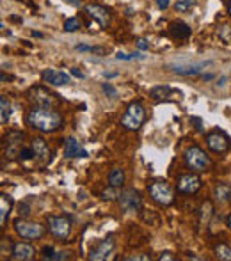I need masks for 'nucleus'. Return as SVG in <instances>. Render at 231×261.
<instances>
[{"instance_id":"1","label":"nucleus","mask_w":231,"mask_h":261,"mask_svg":"<svg viewBox=\"0 0 231 261\" xmlns=\"http://www.w3.org/2000/svg\"><path fill=\"white\" fill-rule=\"evenodd\" d=\"M27 123L41 133H52L61 128L62 117L59 112L48 107H34L27 115Z\"/></svg>"},{"instance_id":"2","label":"nucleus","mask_w":231,"mask_h":261,"mask_svg":"<svg viewBox=\"0 0 231 261\" xmlns=\"http://www.w3.org/2000/svg\"><path fill=\"white\" fill-rule=\"evenodd\" d=\"M146 121V109L141 102H132L126 111H124L123 117H121V126L128 132H137Z\"/></svg>"},{"instance_id":"3","label":"nucleus","mask_w":231,"mask_h":261,"mask_svg":"<svg viewBox=\"0 0 231 261\" xmlns=\"http://www.w3.org/2000/svg\"><path fill=\"white\" fill-rule=\"evenodd\" d=\"M185 164L187 167L194 171V173H203V171H208L212 167V160L210 156L206 155V151L201 149L199 146H191L189 149L185 151Z\"/></svg>"},{"instance_id":"4","label":"nucleus","mask_w":231,"mask_h":261,"mask_svg":"<svg viewBox=\"0 0 231 261\" xmlns=\"http://www.w3.org/2000/svg\"><path fill=\"white\" fill-rule=\"evenodd\" d=\"M148 192H150L151 199L155 201L160 206H169L174 201V190L173 186L169 185L165 180H155L148 185Z\"/></svg>"},{"instance_id":"5","label":"nucleus","mask_w":231,"mask_h":261,"mask_svg":"<svg viewBox=\"0 0 231 261\" xmlns=\"http://www.w3.org/2000/svg\"><path fill=\"white\" fill-rule=\"evenodd\" d=\"M14 231H16L18 236H22L23 240H38V238H43L44 226H41L39 222L16 219V221H14Z\"/></svg>"},{"instance_id":"6","label":"nucleus","mask_w":231,"mask_h":261,"mask_svg":"<svg viewBox=\"0 0 231 261\" xmlns=\"http://www.w3.org/2000/svg\"><path fill=\"white\" fill-rule=\"evenodd\" d=\"M27 98H29L32 103H36L38 107H48V109H53V107L59 103L57 94L50 93L48 89L41 87V85L29 89V91H27Z\"/></svg>"},{"instance_id":"7","label":"nucleus","mask_w":231,"mask_h":261,"mask_svg":"<svg viewBox=\"0 0 231 261\" xmlns=\"http://www.w3.org/2000/svg\"><path fill=\"white\" fill-rule=\"evenodd\" d=\"M48 229L55 238L66 240L71 233V222L64 215H50L48 217Z\"/></svg>"},{"instance_id":"8","label":"nucleus","mask_w":231,"mask_h":261,"mask_svg":"<svg viewBox=\"0 0 231 261\" xmlns=\"http://www.w3.org/2000/svg\"><path fill=\"white\" fill-rule=\"evenodd\" d=\"M23 149V133L22 132H9L4 137V153L9 160L20 158V153Z\"/></svg>"},{"instance_id":"9","label":"nucleus","mask_w":231,"mask_h":261,"mask_svg":"<svg viewBox=\"0 0 231 261\" xmlns=\"http://www.w3.org/2000/svg\"><path fill=\"white\" fill-rule=\"evenodd\" d=\"M206 144H208V148L213 153H226L231 146L230 137H228L224 132H221V130L210 132L208 135H206Z\"/></svg>"},{"instance_id":"10","label":"nucleus","mask_w":231,"mask_h":261,"mask_svg":"<svg viewBox=\"0 0 231 261\" xmlns=\"http://www.w3.org/2000/svg\"><path fill=\"white\" fill-rule=\"evenodd\" d=\"M203 182H201L199 176H195L194 171L189 174H182V176L178 178V192H182V194H195V192L199 190Z\"/></svg>"},{"instance_id":"11","label":"nucleus","mask_w":231,"mask_h":261,"mask_svg":"<svg viewBox=\"0 0 231 261\" xmlns=\"http://www.w3.org/2000/svg\"><path fill=\"white\" fill-rule=\"evenodd\" d=\"M119 204L124 212H139L142 206V197L137 190L128 188V190L121 192L119 195Z\"/></svg>"},{"instance_id":"12","label":"nucleus","mask_w":231,"mask_h":261,"mask_svg":"<svg viewBox=\"0 0 231 261\" xmlns=\"http://www.w3.org/2000/svg\"><path fill=\"white\" fill-rule=\"evenodd\" d=\"M116 249V242H114V236H107L105 240H102L96 247L91 251L89 254V260L91 261H103L107 258H111V254L114 253Z\"/></svg>"},{"instance_id":"13","label":"nucleus","mask_w":231,"mask_h":261,"mask_svg":"<svg viewBox=\"0 0 231 261\" xmlns=\"http://www.w3.org/2000/svg\"><path fill=\"white\" fill-rule=\"evenodd\" d=\"M84 11L93 18V20H96V22L100 23V27H109V23H111V13H109V9H105L103 5L89 4L84 7Z\"/></svg>"},{"instance_id":"14","label":"nucleus","mask_w":231,"mask_h":261,"mask_svg":"<svg viewBox=\"0 0 231 261\" xmlns=\"http://www.w3.org/2000/svg\"><path fill=\"white\" fill-rule=\"evenodd\" d=\"M41 78H43L46 84L53 85V87H61V85L70 84V75L59 70H43Z\"/></svg>"},{"instance_id":"15","label":"nucleus","mask_w":231,"mask_h":261,"mask_svg":"<svg viewBox=\"0 0 231 261\" xmlns=\"http://www.w3.org/2000/svg\"><path fill=\"white\" fill-rule=\"evenodd\" d=\"M36 256V251L32 245L23 244V242H18V244H13V249H11V260L16 261H29Z\"/></svg>"},{"instance_id":"16","label":"nucleus","mask_w":231,"mask_h":261,"mask_svg":"<svg viewBox=\"0 0 231 261\" xmlns=\"http://www.w3.org/2000/svg\"><path fill=\"white\" fill-rule=\"evenodd\" d=\"M64 156L66 158H87L89 153L80 146L77 139L68 137L66 142H64Z\"/></svg>"},{"instance_id":"17","label":"nucleus","mask_w":231,"mask_h":261,"mask_svg":"<svg viewBox=\"0 0 231 261\" xmlns=\"http://www.w3.org/2000/svg\"><path fill=\"white\" fill-rule=\"evenodd\" d=\"M31 148H32V151H34L36 162H39L41 165H44L50 160V148H48V144L43 141V139H39V137L34 139L32 144H31Z\"/></svg>"},{"instance_id":"18","label":"nucleus","mask_w":231,"mask_h":261,"mask_svg":"<svg viewBox=\"0 0 231 261\" xmlns=\"http://www.w3.org/2000/svg\"><path fill=\"white\" fill-rule=\"evenodd\" d=\"M150 96L153 100H156V102H160V100H171V98H176V96L180 98L182 93L176 91V89H173L171 85H156V87H153L150 91Z\"/></svg>"},{"instance_id":"19","label":"nucleus","mask_w":231,"mask_h":261,"mask_svg":"<svg viewBox=\"0 0 231 261\" xmlns=\"http://www.w3.org/2000/svg\"><path fill=\"white\" fill-rule=\"evenodd\" d=\"M206 66H210V62H199V64H178V66H171L174 73L182 76H195L199 75L201 71Z\"/></svg>"},{"instance_id":"20","label":"nucleus","mask_w":231,"mask_h":261,"mask_svg":"<svg viewBox=\"0 0 231 261\" xmlns=\"http://www.w3.org/2000/svg\"><path fill=\"white\" fill-rule=\"evenodd\" d=\"M11 206H13V199L7 194L0 195V227H5V224H7Z\"/></svg>"},{"instance_id":"21","label":"nucleus","mask_w":231,"mask_h":261,"mask_svg":"<svg viewBox=\"0 0 231 261\" xmlns=\"http://www.w3.org/2000/svg\"><path fill=\"white\" fill-rule=\"evenodd\" d=\"M213 197L219 204H226L231 201V185L228 183H219L215 188H213Z\"/></svg>"},{"instance_id":"22","label":"nucleus","mask_w":231,"mask_h":261,"mask_svg":"<svg viewBox=\"0 0 231 261\" xmlns=\"http://www.w3.org/2000/svg\"><path fill=\"white\" fill-rule=\"evenodd\" d=\"M169 32H171V36L176 37V39H189V36H191V27L183 22H173L171 27H169Z\"/></svg>"},{"instance_id":"23","label":"nucleus","mask_w":231,"mask_h":261,"mask_svg":"<svg viewBox=\"0 0 231 261\" xmlns=\"http://www.w3.org/2000/svg\"><path fill=\"white\" fill-rule=\"evenodd\" d=\"M109 185L117 186V188L124 185V173H123V169H117V167L112 169L111 174H109Z\"/></svg>"},{"instance_id":"24","label":"nucleus","mask_w":231,"mask_h":261,"mask_svg":"<svg viewBox=\"0 0 231 261\" xmlns=\"http://www.w3.org/2000/svg\"><path fill=\"white\" fill-rule=\"evenodd\" d=\"M9 117H11V105H9L7 98L0 96V123L7 124Z\"/></svg>"},{"instance_id":"25","label":"nucleus","mask_w":231,"mask_h":261,"mask_svg":"<svg viewBox=\"0 0 231 261\" xmlns=\"http://www.w3.org/2000/svg\"><path fill=\"white\" fill-rule=\"evenodd\" d=\"M215 256L222 261H231V249L226 244H219L215 247Z\"/></svg>"},{"instance_id":"26","label":"nucleus","mask_w":231,"mask_h":261,"mask_svg":"<svg viewBox=\"0 0 231 261\" xmlns=\"http://www.w3.org/2000/svg\"><path fill=\"white\" fill-rule=\"evenodd\" d=\"M194 5L195 0H178L176 4H174V9H176V13H189Z\"/></svg>"},{"instance_id":"27","label":"nucleus","mask_w":231,"mask_h":261,"mask_svg":"<svg viewBox=\"0 0 231 261\" xmlns=\"http://www.w3.org/2000/svg\"><path fill=\"white\" fill-rule=\"evenodd\" d=\"M80 27H82V22H80V18H77V16H73V18H68L66 22H64V31L66 32H75V31H78Z\"/></svg>"},{"instance_id":"28","label":"nucleus","mask_w":231,"mask_h":261,"mask_svg":"<svg viewBox=\"0 0 231 261\" xmlns=\"http://www.w3.org/2000/svg\"><path fill=\"white\" fill-rule=\"evenodd\" d=\"M212 213H213V204L210 203V201H206V203L201 204V222H203V224L210 221Z\"/></svg>"},{"instance_id":"29","label":"nucleus","mask_w":231,"mask_h":261,"mask_svg":"<svg viewBox=\"0 0 231 261\" xmlns=\"http://www.w3.org/2000/svg\"><path fill=\"white\" fill-rule=\"evenodd\" d=\"M119 190H117V186H109V188H105V190L102 192V199H105V201H114V199H117L119 197Z\"/></svg>"},{"instance_id":"30","label":"nucleus","mask_w":231,"mask_h":261,"mask_svg":"<svg viewBox=\"0 0 231 261\" xmlns=\"http://www.w3.org/2000/svg\"><path fill=\"white\" fill-rule=\"evenodd\" d=\"M116 59H119V61H133V59H144V55L139 52L135 53H124V52H117Z\"/></svg>"},{"instance_id":"31","label":"nucleus","mask_w":231,"mask_h":261,"mask_svg":"<svg viewBox=\"0 0 231 261\" xmlns=\"http://www.w3.org/2000/svg\"><path fill=\"white\" fill-rule=\"evenodd\" d=\"M34 158V151H32V148L29 149V148H23L22 153H20V158L18 160H22V162H27V160H31Z\"/></svg>"},{"instance_id":"32","label":"nucleus","mask_w":231,"mask_h":261,"mask_svg":"<svg viewBox=\"0 0 231 261\" xmlns=\"http://www.w3.org/2000/svg\"><path fill=\"white\" fill-rule=\"evenodd\" d=\"M102 89H103V93H105L107 96H111V98H116V96H117V91H116V89L112 87L111 84H103Z\"/></svg>"},{"instance_id":"33","label":"nucleus","mask_w":231,"mask_h":261,"mask_svg":"<svg viewBox=\"0 0 231 261\" xmlns=\"http://www.w3.org/2000/svg\"><path fill=\"white\" fill-rule=\"evenodd\" d=\"M126 261H150L151 258L148 256V254H135V256H128L124 258Z\"/></svg>"},{"instance_id":"34","label":"nucleus","mask_w":231,"mask_h":261,"mask_svg":"<svg viewBox=\"0 0 231 261\" xmlns=\"http://www.w3.org/2000/svg\"><path fill=\"white\" fill-rule=\"evenodd\" d=\"M68 253H53L52 256L48 258V260H52V261H64V260H68Z\"/></svg>"},{"instance_id":"35","label":"nucleus","mask_w":231,"mask_h":261,"mask_svg":"<svg viewBox=\"0 0 231 261\" xmlns=\"http://www.w3.org/2000/svg\"><path fill=\"white\" fill-rule=\"evenodd\" d=\"M156 260H158V261H164V260H165V261H174V260H176V258H174L171 253H162L158 258H156Z\"/></svg>"},{"instance_id":"36","label":"nucleus","mask_w":231,"mask_h":261,"mask_svg":"<svg viewBox=\"0 0 231 261\" xmlns=\"http://www.w3.org/2000/svg\"><path fill=\"white\" fill-rule=\"evenodd\" d=\"M169 5H171V0H156V7L162 9V11H164V9H167Z\"/></svg>"},{"instance_id":"37","label":"nucleus","mask_w":231,"mask_h":261,"mask_svg":"<svg viewBox=\"0 0 231 261\" xmlns=\"http://www.w3.org/2000/svg\"><path fill=\"white\" fill-rule=\"evenodd\" d=\"M137 48H139V50H146V48H150V43H148L146 39H142V37H141V39H137Z\"/></svg>"},{"instance_id":"38","label":"nucleus","mask_w":231,"mask_h":261,"mask_svg":"<svg viewBox=\"0 0 231 261\" xmlns=\"http://www.w3.org/2000/svg\"><path fill=\"white\" fill-rule=\"evenodd\" d=\"M53 253H55V251H53V247H44L43 249V260H48V258L52 256Z\"/></svg>"},{"instance_id":"39","label":"nucleus","mask_w":231,"mask_h":261,"mask_svg":"<svg viewBox=\"0 0 231 261\" xmlns=\"http://www.w3.org/2000/svg\"><path fill=\"white\" fill-rule=\"evenodd\" d=\"M71 75L77 76V78H85V75L78 70V68H73V70H71Z\"/></svg>"},{"instance_id":"40","label":"nucleus","mask_w":231,"mask_h":261,"mask_svg":"<svg viewBox=\"0 0 231 261\" xmlns=\"http://www.w3.org/2000/svg\"><path fill=\"white\" fill-rule=\"evenodd\" d=\"M77 50H78V52H91L93 46H87V44H77Z\"/></svg>"},{"instance_id":"41","label":"nucleus","mask_w":231,"mask_h":261,"mask_svg":"<svg viewBox=\"0 0 231 261\" xmlns=\"http://www.w3.org/2000/svg\"><path fill=\"white\" fill-rule=\"evenodd\" d=\"M117 75H119L117 71H105V73H103V76H105V78H116Z\"/></svg>"},{"instance_id":"42","label":"nucleus","mask_w":231,"mask_h":261,"mask_svg":"<svg viewBox=\"0 0 231 261\" xmlns=\"http://www.w3.org/2000/svg\"><path fill=\"white\" fill-rule=\"evenodd\" d=\"M226 226L231 229V213H230V215H228V219H226Z\"/></svg>"},{"instance_id":"43","label":"nucleus","mask_w":231,"mask_h":261,"mask_svg":"<svg viewBox=\"0 0 231 261\" xmlns=\"http://www.w3.org/2000/svg\"><path fill=\"white\" fill-rule=\"evenodd\" d=\"M32 36H34V37H43V34H41V32H36V31H32Z\"/></svg>"},{"instance_id":"44","label":"nucleus","mask_w":231,"mask_h":261,"mask_svg":"<svg viewBox=\"0 0 231 261\" xmlns=\"http://www.w3.org/2000/svg\"><path fill=\"white\" fill-rule=\"evenodd\" d=\"M212 78H213L212 73H208V75H203V80H212Z\"/></svg>"},{"instance_id":"45","label":"nucleus","mask_w":231,"mask_h":261,"mask_svg":"<svg viewBox=\"0 0 231 261\" xmlns=\"http://www.w3.org/2000/svg\"><path fill=\"white\" fill-rule=\"evenodd\" d=\"M187 258H189V260H201L199 256H194V254H189V256H187Z\"/></svg>"},{"instance_id":"46","label":"nucleus","mask_w":231,"mask_h":261,"mask_svg":"<svg viewBox=\"0 0 231 261\" xmlns=\"http://www.w3.org/2000/svg\"><path fill=\"white\" fill-rule=\"evenodd\" d=\"M228 13H230V16H231V0H230V4H228Z\"/></svg>"}]
</instances>
